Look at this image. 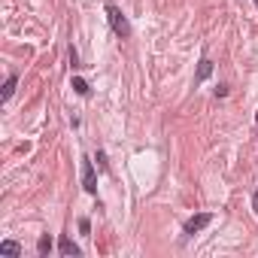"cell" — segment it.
Segmentation results:
<instances>
[{
  "label": "cell",
  "instance_id": "277c9868",
  "mask_svg": "<svg viewBox=\"0 0 258 258\" xmlns=\"http://www.w3.org/2000/svg\"><path fill=\"white\" fill-rule=\"evenodd\" d=\"M58 249H61V255H73V258H76V255H82V249H79L70 237H61V246H58Z\"/></svg>",
  "mask_w": 258,
  "mask_h": 258
},
{
  "label": "cell",
  "instance_id": "ba28073f",
  "mask_svg": "<svg viewBox=\"0 0 258 258\" xmlns=\"http://www.w3.org/2000/svg\"><path fill=\"white\" fill-rule=\"evenodd\" d=\"M16 82H19V76H10V79H7V85H4V100H10V97L16 94Z\"/></svg>",
  "mask_w": 258,
  "mask_h": 258
},
{
  "label": "cell",
  "instance_id": "9c48e42d",
  "mask_svg": "<svg viewBox=\"0 0 258 258\" xmlns=\"http://www.w3.org/2000/svg\"><path fill=\"white\" fill-rule=\"evenodd\" d=\"M37 252H40V255H49V252H52V240H49V234H43V237H40Z\"/></svg>",
  "mask_w": 258,
  "mask_h": 258
},
{
  "label": "cell",
  "instance_id": "52a82bcc",
  "mask_svg": "<svg viewBox=\"0 0 258 258\" xmlns=\"http://www.w3.org/2000/svg\"><path fill=\"white\" fill-rule=\"evenodd\" d=\"M73 91H76V94H82V97H88V91H91V88H88V82H85V79L73 76Z\"/></svg>",
  "mask_w": 258,
  "mask_h": 258
},
{
  "label": "cell",
  "instance_id": "7c38bea8",
  "mask_svg": "<svg viewBox=\"0 0 258 258\" xmlns=\"http://www.w3.org/2000/svg\"><path fill=\"white\" fill-rule=\"evenodd\" d=\"M79 231H82V234H88V231H91V225H88V219H79Z\"/></svg>",
  "mask_w": 258,
  "mask_h": 258
},
{
  "label": "cell",
  "instance_id": "5bb4252c",
  "mask_svg": "<svg viewBox=\"0 0 258 258\" xmlns=\"http://www.w3.org/2000/svg\"><path fill=\"white\" fill-rule=\"evenodd\" d=\"M255 4H258V0H255Z\"/></svg>",
  "mask_w": 258,
  "mask_h": 258
},
{
  "label": "cell",
  "instance_id": "7a4b0ae2",
  "mask_svg": "<svg viewBox=\"0 0 258 258\" xmlns=\"http://www.w3.org/2000/svg\"><path fill=\"white\" fill-rule=\"evenodd\" d=\"M82 188H85L88 195L97 191V173H94V164H91L88 158H82Z\"/></svg>",
  "mask_w": 258,
  "mask_h": 258
},
{
  "label": "cell",
  "instance_id": "8992f818",
  "mask_svg": "<svg viewBox=\"0 0 258 258\" xmlns=\"http://www.w3.org/2000/svg\"><path fill=\"white\" fill-rule=\"evenodd\" d=\"M210 73H213V61H210V58H204V61H201V67H198V76H195V82H204Z\"/></svg>",
  "mask_w": 258,
  "mask_h": 258
},
{
  "label": "cell",
  "instance_id": "30bf717a",
  "mask_svg": "<svg viewBox=\"0 0 258 258\" xmlns=\"http://www.w3.org/2000/svg\"><path fill=\"white\" fill-rule=\"evenodd\" d=\"M94 161H97V167H100V170H106V155H103V152H97V155H94Z\"/></svg>",
  "mask_w": 258,
  "mask_h": 258
},
{
  "label": "cell",
  "instance_id": "3957f363",
  "mask_svg": "<svg viewBox=\"0 0 258 258\" xmlns=\"http://www.w3.org/2000/svg\"><path fill=\"white\" fill-rule=\"evenodd\" d=\"M210 222H213V213H198V216H191V219L185 222V228H182V231H185V234L191 237V234H198V231H204V228H207Z\"/></svg>",
  "mask_w": 258,
  "mask_h": 258
},
{
  "label": "cell",
  "instance_id": "5b68a950",
  "mask_svg": "<svg viewBox=\"0 0 258 258\" xmlns=\"http://www.w3.org/2000/svg\"><path fill=\"white\" fill-rule=\"evenodd\" d=\"M0 252L4 255H22V246L16 240H0Z\"/></svg>",
  "mask_w": 258,
  "mask_h": 258
},
{
  "label": "cell",
  "instance_id": "6da1fadb",
  "mask_svg": "<svg viewBox=\"0 0 258 258\" xmlns=\"http://www.w3.org/2000/svg\"><path fill=\"white\" fill-rule=\"evenodd\" d=\"M106 19H109V28H112V34H115V37H121V40L131 37V25H127L124 13H121L115 4H106Z\"/></svg>",
  "mask_w": 258,
  "mask_h": 258
},
{
  "label": "cell",
  "instance_id": "4fadbf2b",
  "mask_svg": "<svg viewBox=\"0 0 258 258\" xmlns=\"http://www.w3.org/2000/svg\"><path fill=\"white\" fill-rule=\"evenodd\" d=\"M255 210H258V195H255Z\"/></svg>",
  "mask_w": 258,
  "mask_h": 258
},
{
  "label": "cell",
  "instance_id": "8fae6325",
  "mask_svg": "<svg viewBox=\"0 0 258 258\" xmlns=\"http://www.w3.org/2000/svg\"><path fill=\"white\" fill-rule=\"evenodd\" d=\"M70 64H73V67H79V52H76L73 46H70Z\"/></svg>",
  "mask_w": 258,
  "mask_h": 258
}]
</instances>
